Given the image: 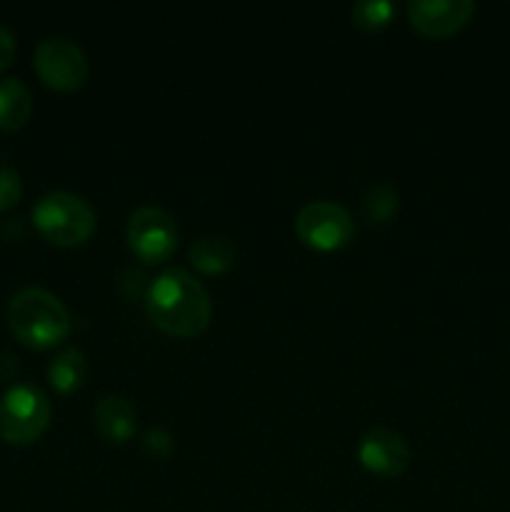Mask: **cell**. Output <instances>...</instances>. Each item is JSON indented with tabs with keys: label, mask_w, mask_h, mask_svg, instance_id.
<instances>
[{
	"label": "cell",
	"mask_w": 510,
	"mask_h": 512,
	"mask_svg": "<svg viewBox=\"0 0 510 512\" xmlns=\"http://www.w3.org/2000/svg\"><path fill=\"white\" fill-rule=\"evenodd\" d=\"M8 328L28 348L45 350L68 338L73 320L58 295L43 288H23L8 303Z\"/></svg>",
	"instance_id": "2"
},
{
	"label": "cell",
	"mask_w": 510,
	"mask_h": 512,
	"mask_svg": "<svg viewBox=\"0 0 510 512\" xmlns=\"http://www.w3.org/2000/svg\"><path fill=\"white\" fill-rule=\"evenodd\" d=\"M398 208V193L390 185H375L363 195L360 213L368 223H385Z\"/></svg>",
	"instance_id": "14"
},
{
	"label": "cell",
	"mask_w": 510,
	"mask_h": 512,
	"mask_svg": "<svg viewBox=\"0 0 510 512\" xmlns=\"http://www.w3.org/2000/svg\"><path fill=\"white\" fill-rule=\"evenodd\" d=\"M20 198H23V180H20L18 170H13L10 165H0V213L15 208Z\"/></svg>",
	"instance_id": "16"
},
{
	"label": "cell",
	"mask_w": 510,
	"mask_h": 512,
	"mask_svg": "<svg viewBox=\"0 0 510 512\" xmlns=\"http://www.w3.org/2000/svg\"><path fill=\"white\" fill-rule=\"evenodd\" d=\"M475 3L470 0H410L408 18L425 38H448L470 23Z\"/></svg>",
	"instance_id": "8"
},
{
	"label": "cell",
	"mask_w": 510,
	"mask_h": 512,
	"mask_svg": "<svg viewBox=\"0 0 510 512\" xmlns=\"http://www.w3.org/2000/svg\"><path fill=\"white\" fill-rule=\"evenodd\" d=\"M395 13V5L388 0H360L353 5L350 15H353V23L358 28L375 33V30H383L390 23Z\"/></svg>",
	"instance_id": "15"
},
{
	"label": "cell",
	"mask_w": 510,
	"mask_h": 512,
	"mask_svg": "<svg viewBox=\"0 0 510 512\" xmlns=\"http://www.w3.org/2000/svg\"><path fill=\"white\" fill-rule=\"evenodd\" d=\"M358 460L365 470L380 478H398L410 465V448L400 433L390 428H373L360 438Z\"/></svg>",
	"instance_id": "9"
},
{
	"label": "cell",
	"mask_w": 510,
	"mask_h": 512,
	"mask_svg": "<svg viewBox=\"0 0 510 512\" xmlns=\"http://www.w3.org/2000/svg\"><path fill=\"white\" fill-rule=\"evenodd\" d=\"M128 245L145 263H163L178 248V228L163 208L145 205L128 220Z\"/></svg>",
	"instance_id": "7"
},
{
	"label": "cell",
	"mask_w": 510,
	"mask_h": 512,
	"mask_svg": "<svg viewBox=\"0 0 510 512\" xmlns=\"http://www.w3.org/2000/svg\"><path fill=\"white\" fill-rule=\"evenodd\" d=\"M33 68L38 78L58 93L78 90L90 73L85 53L68 38H45L35 48Z\"/></svg>",
	"instance_id": "6"
},
{
	"label": "cell",
	"mask_w": 510,
	"mask_h": 512,
	"mask_svg": "<svg viewBox=\"0 0 510 512\" xmlns=\"http://www.w3.org/2000/svg\"><path fill=\"white\" fill-rule=\"evenodd\" d=\"M33 223L48 243L75 248L95 230V210L85 198L65 190L43 195L33 208Z\"/></svg>",
	"instance_id": "3"
},
{
	"label": "cell",
	"mask_w": 510,
	"mask_h": 512,
	"mask_svg": "<svg viewBox=\"0 0 510 512\" xmlns=\"http://www.w3.org/2000/svg\"><path fill=\"white\" fill-rule=\"evenodd\" d=\"M33 113V98L30 90L18 78L0 80V130L13 133L23 128Z\"/></svg>",
	"instance_id": "12"
},
{
	"label": "cell",
	"mask_w": 510,
	"mask_h": 512,
	"mask_svg": "<svg viewBox=\"0 0 510 512\" xmlns=\"http://www.w3.org/2000/svg\"><path fill=\"white\" fill-rule=\"evenodd\" d=\"M15 53H18V45H15L13 33L5 28H0V73H3L8 65H13Z\"/></svg>",
	"instance_id": "18"
},
{
	"label": "cell",
	"mask_w": 510,
	"mask_h": 512,
	"mask_svg": "<svg viewBox=\"0 0 510 512\" xmlns=\"http://www.w3.org/2000/svg\"><path fill=\"white\" fill-rule=\"evenodd\" d=\"M85 375H88V360H85L83 350L78 348L63 350L48 365L50 385L63 395L75 393L83 385Z\"/></svg>",
	"instance_id": "13"
},
{
	"label": "cell",
	"mask_w": 510,
	"mask_h": 512,
	"mask_svg": "<svg viewBox=\"0 0 510 512\" xmlns=\"http://www.w3.org/2000/svg\"><path fill=\"white\" fill-rule=\"evenodd\" d=\"M145 450H148V455H153L155 460L168 458V455L173 453V438H170V433H165V430H150V433L145 435Z\"/></svg>",
	"instance_id": "17"
},
{
	"label": "cell",
	"mask_w": 510,
	"mask_h": 512,
	"mask_svg": "<svg viewBox=\"0 0 510 512\" xmlns=\"http://www.w3.org/2000/svg\"><path fill=\"white\" fill-rule=\"evenodd\" d=\"M93 423L95 430L103 435L108 443L123 445L128 443L138 428V415L135 408L120 395H105L93 410Z\"/></svg>",
	"instance_id": "10"
},
{
	"label": "cell",
	"mask_w": 510,
	"mask_h": 512,
	"mask_svg": "<svg viewBox=\"0 0 510 512\" xmlns=\"http://www.w3.org/2000/svg\"><path fill=\"white\" fill-rule=\"evenodd\" d=\"M235 255H238L235 245L228 238H223V235H203L190 248V263L205 275H220L233 268Z\"/></svg>",
	"instance_id": "11"
},
{
	"label": "cell",
	"mask_w": 510,
	"mask_h": 512,
	"mask_svg": "<svg viewBox=\"0 0 510 512\" xmlns=\"http://www.w3.org/2000/svg\"><path fill=\"white\" fill-rule=\"evenodd\" d=\"M145 310L150 323L173 338H198L213 315L208 290L183 268L165 270L150 283Z\"/></svg>",
	"instance_id": "1"
},
{
	"label": "cell",
	"mask_w": 510,
	"mask_h": 512,
	"mask_svg": "<svg viewBox=\"0 0 510 512\" xmlns=\"http://www.w3.org/2000/svg\"><path fill=\"white\" fill-rule=\"evenodd\" d=\"M295 233L308 248L333 253L353 240L355 223L343 205L330 203V200H315L298 213Z\"/></svg>",
	"instance_id": "5"
},
{
	"label": "cell",
	"mask_w": 510,
	"mask_h": 512,
	"mask_svg": "<svg viewBox=\"0 0 510 512\" xmlns=\"http://www.w3.org/2000/svg\"><path fill=\"white\" fill-rule=\"evenodd\" d=\"M50 425V400L35 385H15L0 398V440L30 445Z\"/></svg>",
	"instance_id": "4"
}]
</instances>
